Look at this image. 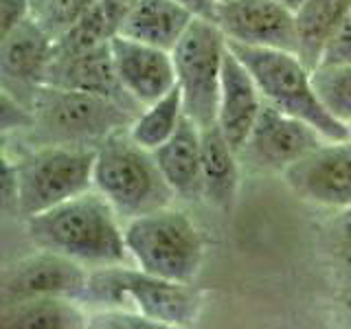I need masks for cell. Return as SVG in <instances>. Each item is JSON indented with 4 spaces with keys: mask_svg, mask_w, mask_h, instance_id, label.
I'll use <instances>...</instances> for the list:
<instances>
[{
    "mask_svg": "<svg viewBox=\"0 0 351 329\" xmlns=\"http://www.w3.org/2000/svg\"><path fill=\"white\" fill-rule=\"evenodd\" d=\"M36 248L62 252L88 268L125 266V222L95 186L25 219Z\"/></svg>",
    "mask_w": 351,
    "mask_h": 329,
    "instance_id": "cell-1",
    "label": "cell"
},
{
    "mask_svg": "<svg viewBox=\"0 0 351 329\" xmlns=\"http://www.w3.org/2000/svg\"><path fill=\"white\" fill-rule=\"evenodd\" d=\"M31 141L38 145L97 147L114 132L130 127L143 108L117 99L42 86L33 97Z\"/></svg>",
    "mask_w": 351,
    "mask_h": 329,
    "instance_id": "cell-2",
    "label": "cell"
},
{
    "mask_svg": "<svg viewBox=\"0 0 351 329\" xmlns=\"http://www.w3.org/2000/svg\"><path fill=\"white\" fill-rule=\"evenodd\" d=\"M93 182L123 222L176 200L154 151L141 147L130 136V127L114 132L97 145Z\"/></svg>",
    "mask_w": 351,
    "mask_h": 329,
    "instance_id": "cell-3",
    "label": "cell"
},
{
    "mask_svg": "<svg viewBox=\"0 0 351 329\" xmlns=\"http://www.w3.org/2000/svg\"><path fill=\"white\" fill-rule=\"evenodd\" d=\"M130 261L154 277L195 283L204 266V235L197 224L173 204L125 222Z\"/></svg>",
    "mask_w": 351,
    "mask_h": 329,
    "instance_id": "cell-4",
    "label": "cell"
},
{
    "mask_svg": "<svg viewBox=\"0 0 351 329\" xmlns=\"http://www.w3.org/2000/svg\"><path fill=\"white\" fill-rule=\"evenodd\" d=\"M228 47L255 77L263 99L270 106L310 123L327 141L349 138L347 125L336 121L323 108L314 90L312 69L299 55L281 49L246 47V44L237 42H228Z\"/></svg>",
    "mask_w": 351,
    "mask_h": 329,
    "instance_id": "cell-5",
    "label": "cell"
},
{
    "mask_svg": "<svg viewBox=\"0 0 351 329\" xmlns=\"http://www.w3.org/2000/svg\"><path fill=\"white\" fill-rule=\"evenodd\" d=\"M97 147L38 145L16 158L22 217L38 215L93 189Z\"/></svg>",
    "mask_w": 351,
    "mask_h": 329,
    "instance_id": "cell-6",
    "label": "cell"
},
{
    "mask_svg": "<svg viewBox=\"0 0 351 329\" xmlns=\"http://www.w3.org/2000/svg\"><path fill=\"white\" fill-rule=\"evenodd\" d=\"M226 49L228 44L222 29L208 18H195L178 47L171 51L184 114L197 127H208L217 121Z\"/></svg>",
    "mask_w": 351,
    "mask_h": 329,
    "instance_id": "cell-7",
    "label": "cell"
},
{
    "mask_svg": "<svg viewBox=\"0 0 351 329\" xmlns=\"http://www.w3.org/2000/svg\"><path fill=\"white\" fill-rule=\"evenodd\" d=\"M327 138L305 121L263 103L255 127L239 149V160L259 173H285Z\"/></svg>",
    "mask_w": 351,
    "mask_h": 329,
    "instance_id": "cell-8",
    "label": "cell"
},
{
    "mask_svg": "<svg viewBox=\"0 0 351 329\" xmlns=\"http://www.w3.org/2000/svg\"><path fill=\"white\" fill-rule=\"evenodd\" d=\"M90 268L62 252L38 248L3 270L0 301L14 303L38 296H69L84 301Z\"/></svg>",
    "mask_w": 351,
    "mask_h": 329,
    "instance_id": "cell-9",
    "label": "cell"
},
{
    "mask_svg": "<svg viewBox=\"0 0 351 329\" xmlns=\"http://www.w3.org/2000/svg\"><path fill=\"white\" fill-rule=\"evenodd\" d=\"M285 184L301 200L325 206H351V141H325L283 173Z\"/></svg>",
    "mask_w": 351,
    "mask_h": 329,
    "instance_id": "cell-10",
    "label": "cell"
},
{
    "mask_svg": "<svg viewBox=\"0 0 351 329\" xmlns=\"http://www.w3.org/2000/svg\"><path fill=\"white\" fill-rule=\"evenodd\" d=\"M121 283L130 307L158 323L160 329L193 327L200 321L204 292L193 283L154 277L136 266H121Z\"/></svg>",
    "mask_w": 351,
    "mask_h": 329,
    "instance_id": "cell-11",
    "label": "cell"
},
{
    "mask_svg": "<svg viewBox=\"0 0 351 329\" xmlns=\"http://www.w3.org/2000/svg\"><path fill=\"white\" fill-rule=\"evenodd\" d=\"M213 22L228 42L296 53L294 11L274 0H219Z\"/></svg>",
    "mask_w": 351,
    "mask_h": 329,
    "instance_id": "cell-12",
    "label": "cell"
},
{
    "mask_svg": "<svg viewBox=\"0 0 351 329\" xmlns=\"http://www.w3.org/2000/svg\"><path fill=\"white\" fill-rule=\"evenodd\" d=\"M55 38L36 18L0 36V80L3 90L31 108L33 97L47 82Z\"/></svg>",
    "mask_w": 351,
    "mask_h": 329,
    "instance_id": "cell-13",
    "label": "cell"
},
{
    "mask_svg": "<svg viewBox=\"0 0 351 329\" xmlns=\"http://www.w3.org/2000/svg\"><path fill=\"white\" fill-rule=\"evenodd\" d=\"M110 47H112L119 82L138 106H149L178 86L169 51L123 38L119 33Z\"/></svg>",
    "mask_w": 351,
    "mask_h": 329,
    "instance_id": "cell-14",
    "label": "cell"
},
{
    "mask_svg": "<svg viewBox=\"0 0 351 329\" xmlns=\"http://www.w3.org/2000/svg\"><path fill=\"white\" fill-rule=\"evenodd\" d=\"M263 103H266V99H263L255 77L228 47L222 69L215 123L222 130L226 141L237 149V154L244 147L250 130L255 127Z\"/></svg>",
    "mask_w": 351,
    "mask_h": 329,
    "instance_id": "cell-15",
    "label": "cell"
},
{
    "mask_svg": "<svg viewBox=\"0 0 351 329\" xmlns=\"http://www.w3.org/2000/svg\"><path fill=\"white\" fill-rule=\"evenodd\" d=\"M110 42L101 44V47H97L93 51L73 55V58L51 60L44 86L93 93V95L117 99V101H123V103L138 106L134 99L123 90V86L119 82ZM138 108H143V106H138Z\"/></svg>",
    "mask_w": 351,
    "mask_h": 329,
    "instance_id": "cell-16",
    "label": "cell"
},
{
    "mask_svg": "<svg viewBox=\"0 0 351 329\" xmlns=\"http://www.w3.org/2000/svg\"><path fill=\"white\" fill-rule=\"evenodd\" d=\"M158 167L171 191L180 200L202 197V132L189 117L176 130V134L154 149Z\"/></svg>",
    "mask_w": 351,
    "mask_h": 329,
    "instance_id": "cell-17",
    "label": "cell"
},
{
    "mask_svg": "<svg viewBox=\"0 0 351 329\" xmlns=\"http://www.w3.org/2000/svg\"><path fill=\"white\" fill-rule=\"evenodd\" d=\"M195 18L191 9L173 0H138L119 27V36L171 53Z\"/></svg>",
    "mask_w": 351,
    "mask_h": 329,
    "instance_id": "cell-18",
    "label": "cell"
},
{
    "mask_svg": "<svg viewBox=\"0 0 351 329\" xmlns=\"http://www.w3.org/2000/svg\"><path fill=\"white\" fill-rule=\"evenodd\" d=\"M202 132V197L213 208L230 213L235 208L241 160L237 149L226 141L217 123L200 127Z\"/></svg>",
    "mask_w": 351,
    "mask_h": 329,
    "instance_id": "cell-19",
    "label": "cell"
},
{
    "mask_svg": "<svg viewBox=\"0 0 351 329\" xmlns=\"http://www.w3.org/2000/svg\"><path fill=\"white\" fill-rule=\"evenodd\" d=\"M0 327L5 329H82L90 327V312L80 299L38 296L3 303Z\"/></svg>",
    "mask_w": 351,
    "mask_h": 329,
    "instance_id": "cell-20",
    "label": "cell"
},
{
    "mask_svg": "<svg viewBox=\"0 0 351 329\" xmlns=\"http://www.w3.org/2000/svg\"><path fill=\"white\" fill-rule=\"evenodd\" d=\"M351 14V0H305L294 11L296 55L314 71L321 64L327 44Z\"/></svg>",
    "mask_w": 351,
    "mask_h": 329,
    "instance_id": "cell-21",
    "label": "cell"
},
{
    "mask_svg": "<svg viewBox=\"0 0 351 329\" xmlns=\"http://www.w3.org/2000/svg\"><path fill=\"white\" fill-rule=\"evenodd\" d=\"M184 101H182V90L178 86L156 99L149 106H143L134 123L130 125V136L134 138L141 147L149 151L158 149L162 143H167L178 125L184 119Z\"/></svg>",
    "mask_w": 351,
    "mask_h": 329,
    "instance_id": "cell-22",
    "label": "cell"
},
{
    "mask_svg": "<svg viewBox=\"0 0 351 329\" xmlns=\"http://www.w3.org/2000/svg\"><path fill=\"white\" fill-rule=\"evenodd\" d=\"M114 36H117V29L97 0L80 20H75L69 29L55 38L51 60L73 58V55L93 51L97 47H101V44L110 42Z\"/></svg>",
    "mask_w": 351,
    "mask_h": 329,
    "instance_id": "cell-23",
    "label": "cell"
},
{
    "mask_svg": "<svg viewBox=\"0 0 351 329\" xmlns=\"http://www.w3.org/2000/svg\"><path fill=\"white\" fill-rule=\"evenodd\" d=\"M314 90L323 108L343 125L351 123V64H318L312 71Z\"/></svg>",
    "mask_w": 351,
    "mask_h": 329,
    "instance_id": "cell-24",
    "label": "cell"
},
{
    "mask_svg": "<svg viewBox=\"0 0 351 329\" xmlns=\"http://www.w3.org/2000/svg\"><path fill=\"white\" fill-rule=\"evenodd\" d=\"M95 3L97 0H55V3L36 20L51 33L53 38H58L60 33L69 29L75 20H80Z\"/></svg>",
    "mask_w": 351,
    "mask_h": 329,
    "instance_id": "cell-25",
    "label": "cell"
},
{
    "mask_svg": "<svg viewBox=\"0 0 351 329\" xmlns=\"http://www.w3.org/2000/svg\"><path fill=\"white\" fill-rule=\"evenodd\" d=\"M90 327L99 329H160L158 323L134 307H106L90 312Z\"/></svg>",
    "mask_w": 351,
    "mask_h": 329,
    "instance_id": "cell-26",
    "label": "cell"
},
{
    "mask_svg": "<svg viewBox=\"0 0 351 329\" xmlns=\"http://www.w3.org/2000/svg\"><path fill=\"white\" fill-rule=\"evenodd\" d=\"M0 125H3L5 136L9 132L31 130L33 125V110L22 103L20 99L3 90V110H0Z\"/></svg>",
    "mask_w": 351,
    "mask_h": 329,
    "instance_id": "cell-27",
    "label": "cell"
},
{
    "mask_svg": "<svg viewBox=\"0 0 351 329\" xmlns=\"http://www.w3.org/2000/svg\"><path fill=\"white\" fill-rule=\"evenodd\" d=\"M334 250L351 285V206L340 208V215L334 222Z\"/></svg>",
    "mask_w": 351,
    "mask_h": 329,
    "instance_id": "cell-28",
    "label": "cell"
},
{
    "mask_svg": "<svg viewBox=\"0 0 351 329\" xmlns=\"http://www.w3.org/2000/svg\"><path fill=\"white\" fill-rule=\"evenodd\" d=\"M18 197H20V184H18V167L16 158L9 156L5 149L3 154V211L7 215H20L18 208Z\"/></svg>",
    "mask_w": 351,
    "mask_h": 329,
    "instance_id": "cell-29",
    "label": "cell"
},
{
    "mask_svg": "<svg viewBox=\"0 0 351 329\" xmlns=\"http://www.w3.org/2000/svg\"><path fill=\"white\" fill-rule=\"evenodd\" d=\"M321 64H351V14L327 44Z\"/></svg>",
    "mask_w": 351,
    "mask_h": 329,
    "instance_id": "cell-30",
    "label": "cell"
},
{
    "mask_svg": "<svg viewBox=\"0 0 351 329\" xmlns=\"http://www.w3.org/2000/svg\"><path fill=\"white\" fill-rule=\"evenodd\" d=\"M29 18H33L31 0H0V36H7Z\"/></svg>",
    "mask_w": 351,
    "mask_h": 329,
    "instance_id": "cell-31",
    "label": "cell"
},
{
    "mask_svg": "<svg viewBox=\"0 0 351 329\" xmlns=\"http://www.w3.org/2000/svg\"><path fill=\"white\" fill-rule=\"evenodd\" d=\"M136 3H138V0H99V5L104 7L106 16L114 25L117 33H119V27L123 25V20L128 18L130 11L136 7Z\"/></svg>",
    "mask_w": 351,
    "mask_h": 329,
    "instance_id": "cell-32",
    "label": "cell"
},
{
    "mask_svg": "<svg viewBox=\"0 0 351 329\" xmlns=\"http://www.w3.org/2000/svg\"><path fill=\"white\" fill-rule=\"evenodd\" d=\"M173 3H180V5H184L186 9H191L197 18H208V20H213L219 0H173Z\"/></svg>",
    "mask_w": 351,
    "mask_h": 329,
    "instance_id": "cell-33",
    "label": "cell"
},
{
    "mask_svg": "<svg viewBox=\"0 0 351 329\" xmlns=\"http://www.w3.org/2000/svg\"><path fill=\"white\" fill-rule=\"evenodd\" d=\"M55 0H31V9H33V18H40L44 11H47Z\"/></svg>",
    "mask_w": 351,
    "mask_h": 329,
    "instance_id": "cell-34",
    "label": "cell"
},
{
    "mask_svg": "<svg viewBox=\"0 0 351 329\" xmlns=\"http://www.w3.org/2000/svg\"><path fill=\"white\" fill-rule=\"evenodd\" d=\"M343 307H345V314H347V318L351 321V285L345 290V294H343Z\"/></svg>",
    "mask_w": 351,
    "mask_h": 329,
    "instance_id": "cell-35",
    "label": "cell"
},
{
    "mask_svg": "<svg viewBox=\"0 0 351 329\" xmlns=\"http://www.w3.org/2000/svg\"><path fill=\"white\" fill-rule=\"evenodd\" d=\"M274 3H279V5H283V7H288V9H292V11H296L299 9L305 0H274Z\"/></svg>",
    "mask_w": 351,
    "mask_h": 329,
    "instance_id": "cell-36",
    "label": "cell"
},
{
    "mask_svg": "<svg viewBox=\"0 0 351 329\" xmlns=\"http://www.w3.org/2000/svg\"><path fill=\"white\" fill-rule=\"evenodd\" d=\"M347 132H349V141H351V123L347 125Z\"/></svg>",
    "mask_w": 351,
    "mask_h": 329,
    "instance_id": "cell-37",
    "label": "cell"
}]
</instances>
